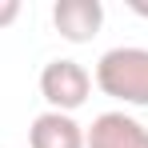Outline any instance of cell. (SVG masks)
<instances>
[{"label":"cell","instance_id":"6da1fadb","mask_svg":"<svg viewBox=\"0 0 148 148\" xmlns=\"http://www.w3.org/2000/svg\"><path fill=\"white\" fill-rule=\"evenodd\" d=\"M92 80H96V88L104 96L120 100V104L148 108V48H136V44L108 48L96 60Z\"/></svg>","mask_w":148,"mask_h":148},{"label":"cell","instance_id":"7a4b0ae2","mask_svg":"<svg viewBox=\"0 0 148 148\" xmlns=\"http://www.w3.org/2000/svg\"><path fill=\"white\" fill-rule=\"evenodd\" d=\"M92 92V76L80 60H48L44 72H40V96L48 100L52 112H68L72 116L76 108L88 100Z\"/></svg>","mask_w":148,"mask_h":148},{"label":"cell","instance_id":"3957f363","mask_svg":"<svg viewBox=\"0 0 148 148\" xmlns=\"http://www.w3.org/2000/svg\"><path fill=\"white\" fill-rule=\"evenodd\" d=\"M84 148H148V128L128 112H100L84 128Z\"/></svg>","mask_w":148,"mask_h":148},{"label":"cell","instance_id":"277c9868","mask_svg":"<svg viewBox=\"0 0 148 148\" xmlns=\"http://www.w3.org/2000/svg\"><path fill=\"white\" fill-rule=\"evenodd\" d=\"M52 24L64 40L88 44L104 24V4L100 0H56L52 4Z\"/></svg>","mask_w":148,"mask_h":148},{"label":"cell","instance_id":"5b68a950","mask_svg":"<svg viewBox=\"0 0 148 148\" xmlns=\"http://www.w3.org/2000/svg\"><path fill=\"white\" fill-rule=\"evenodd\" d=\"M28 144L32 148H84V128L68 112H40L28 128Z\"/></svg>","mask_w":148,"mask_h":148},{"label":"cell","instance_id":"8992f818","mask_svg":"<svg viewBox=\"0 0 148 148\" xmlns=\"http://www.w3.org/2000/svg\"><path fill=\"white\" fill-rule=\"evenodd\" d=\"M20 16V0H0V28H8Z\"/></svg>","mask_w":148,"mask_h":148},{"label":"cell","instance_id":"52a82bcc","mask_svg":"<svg viewBox=\"0 0 148 148\" xmlns=\"http://www.w3.org/2000/svg\"><path fill=\"white\" fill-rule=\"evenodd\" d=\"M132 12H140V16H148V4H140V0H132Z\"/></svg>","mask_w":148,"mask_h":148}]
</instances>
